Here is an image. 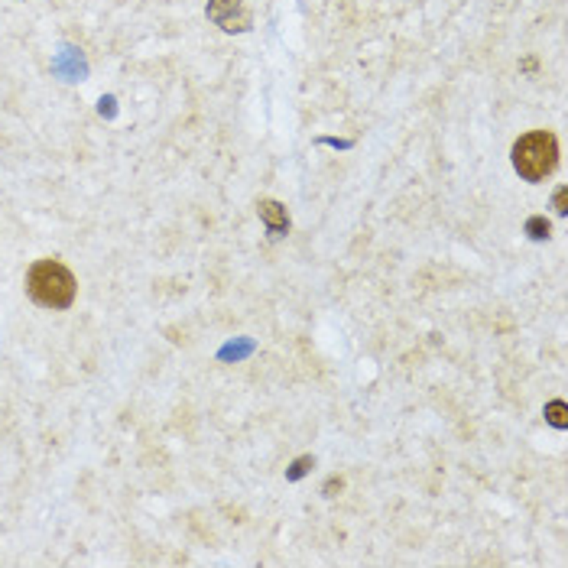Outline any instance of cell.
<instances>
[{"mask_svg": "<svg viewBox=\"0 0 568 568\" xmlns=\"http://www.w3.org/2000/svg\"><path fill=\"white\" fill-rule=\"evenodd\" d=\"M26 292L43 309H68L75 302L78 283L62 260H36L26 273Z\"/></svg>", "mask_w": 568, "mask_h": 568, "instance_id": "1", "label": "cell"}, {"mask_svg": "<svg viewBox=\"0 0 568 568\" xmlns=\"http://www.w3.org/2000/svg\"><path fill=\"white\" fill-rule=\"evenodd\" d=\"M558 162V140L549 130H533L513 143V169L526 182H539Z\"/></svg>", "mask_w": 568, "mask_h": 568, "instance_id": "2", "label": "cell"}, {"mask_svg": "<svg viewBox=\"0 0 568 568\" xmlns=\"http://www.w3.org/2000/svg\"><path fill=\"white\" fill-rule=\"evenodd\" d=\"M208 20L218 23L227 32L250 30V10L244 7V0H211L208 3Z\"/></svg>", "mask_w": 568, "mask_h": 568, "instance_id": "3", "label": "cell"}, {"mask_svg": "<svg viewBox=\"0 0 568 568\" xmlns=\"http://www.w3.org/2000/svg\"><path fill=\"white\" fill-rule=\"evenodd\" d=\"M257 215L263 218V225H267L269 237H283L290 231V215H286V205L273 202V198H263L257 205Z\"/></svg>", "mask_w": 568, "mask_h": 568, "instance_id": "4", "label": "cell"}, {"mask_svg": "<svg viewBox=\"0 0 568 568\" xmlns=\"http://www.w3.org/2000/svg\"><path fill=\"white\" fill-rule=\"evenodd\" d=\"M546 419L556 426V429H568V406L562 403V399H552L546 406Z\"/></svg>", "mask_w": 568, "mask_h": 568, "instance_id": "5", "label": "cell"}, {"mask_svg": "<svg viewBox=\"0 0 568 568\" xmlns=\"http://www.w3.org/2000/svg\"><path fill=\"white\" fill-rule=\"evenodd\" d=\"M309 468H315V458H312V455H302V458L292 461V468L286 471V477H290V481H299V477L309 474Z\"/></svg>", "mask_w": 568, "mask_h": 568, "instance_id": "6", "label": "cell"}, {"mask_svg": "<svg viewBox=\"0 0 568 568\" xmlns=\"http://www.w3.org/2000/svg\"><path fill=\"white\" fill-rule=\"evenodd\" d=\"M549 231H552V227H549L546 218H529V221H526V234L533 237V240H542V237H549Z\"/></svg>", "mask_w": 568, "mask_h": 568, "instance_id": "7", "label": "cell"}, {"mask_svg": "<svg viewBox=\"0 0 568 568\" xmlns=\"http://www.w3.org/2000/svg\"><path fill=\"white\" fill-rule=\"evenodd\" d=\"M556 211H558V215H568V189H565V185L556 192Z\"/></svg>", "mask_w": 568, "mask_h": 568, "instance_id": "8", "label": "cell"}, {"mask_svg": "<svg viewBox=\"0 0 568 568\" xmlns=\"http://www.w3.org/2000/svg\"><path fill=\"white\" fill-rule=\"evenodd\" d=\"M341 487H344L341 477H332V481L325 484V493H328V497H334V491H341Z\"/></svg>", "mask_w": 568, "mask_h": 568, "instance_id": "9", "label": "cell"}]
</instances>
